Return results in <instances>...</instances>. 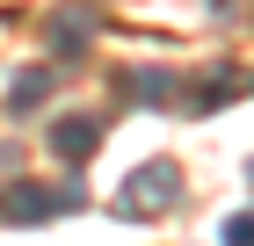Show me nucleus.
<instances>
[{
	"label": "nucleus",
	"mask_w": 254,
	"mask_h": 246,
	"mask_svg": "<svg viewBox=\"0 0 254 246\" xmlns=\"http://www.w3.org/2000/svg\"><path fill=\"white\" fill-rule=\"evenodd\" d=\"M175 196H182V167H175V159H145V167L124 174L117 210H124V217H160V210H175Z\"/></svg>",
	"instance_id": "f257e3e1"
},
{
	"label": "nucleus",
	"mask_w": 254,
	"mask_h": 246,
	"mask_svg": "<svg viewBox=\"0 0 254 246\" xmlns=\"http://www.w3.org/2000/svg\"><path fill=\"white\" fill-rule=\"evenodd\" d=\"M73 203H80L73 189L51 196L44 181H15V189L0 196V217H7V225H51V217H59V210H73Z\"/></svg>",
	"instance_id": "f03ea898"
},
{
	"label": "nucleus",
	"mask_w": 254,
	"mask_h": 246,
	"mask_svg": "<svg viewBox=\"0 0 254 246\" xmlns=\"http://www.w3.org/2000/svg\"><path fill=\"white\" fill-rule=\"evenodd\" d=\"M95 145H102V123H95V116H59V123H51V152H59L65 167H87Z\"/></svg>",
	"instance_id": "7ed1b4c3"
},
{
	"label": "nucleus",
	"mask_w": 254,
	"mask_h": 246,
	"mask_svg": "<svg viewBox=\"0 0 254 246\" xmlns=\"http://www.w3.org/2000/svg\"><path fill=\"white\" fill-rule=\"evenodd\" d=\"M117 87H124V101H131V109H167V101H175V80H167V73H153V65H131V73H117Z\"/></svg>",
	"instance_id": "20e7f679"
},
{
	"label": "nucleus",
	"mask_w": 254,
	"mask_h": 246,
	"mask_svg": "<svg viewBox=\"0 0 254 246\" xmlns=\"http://www.w3.org/2000/svg\"><path fill=\"white\" fill-rule=\"evenodd\" d=\"M87 37H95V15H87V7L51 15V44H59V58H80V51H87Z\"/></svg>",
	"instance_id": "39448f33"
},
{
	"label": "nucleus",
	"mask_w": 254,
	"mask_h": 246,
	"mask_svg": "<svg viewBox=\"0 0 254 246\" xmlns=\"http://www.w3.org/2000/svg\"><path fill=\"white\" fill-rule=\"evenodd\" d=\"M44 95H51V65H22L7 87V109H44Z\"/></svg>",
	"instance_id": "423d86ee"
},
{
	"label": "nucleus",
	"mask_w": 254,
	"mask_h": 246,
	"mask_svg": "<svg viewBox=\"0 0 254 246\" xmlns=\"http://www.w3.org/2000/svg\"><path fill=\"white\" fill-rule=\"evenodd\" d=\"M218 101H240V65H218V73L196 87V101H189V109H218Z\"/></svg>",
	"instance_id": "0eeeda50"
},
{
	"label": "nucleus",
	"mask_w": 254,
	"mask_h": 246,
	"mask_svg": "<svg viewBox=\"0 0 254 246\" xmlns=\"http://www.w3.org/2000/svg\"><path fill=\"white\" fill-rule=\"evenodd\" d=\"M225 246H254V217H247V210L225 217Z\"/></svg>",
	"instance_id": "6e6552de"
}]
</instances>
